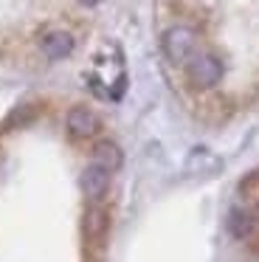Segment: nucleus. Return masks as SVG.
I'll return each mask as SVG.
<instances>
[{"label":"nucleus","mask_w":259,"mask_h":262,"mask_svg":"<svg viewBox=\"0 0 259 262\" xmlns=\"http://www.w3.org/2000/svg\"><path fill=\"white\" fill-rule=\"evenodd\" d=\"M223 59L217 54H208V51H197L195 57L186 62V79L195 91H211L223 82Z\"/></svg>","instance_id":"obj_1"},{"label":"nucleus","mask_w":259,"mask_h":262,"mask_svg":"<svg viewBox=\"0 0 259 262\" xmlns=\"http://www.w3.org/2000/svg\"><path fill=\"white\" fill-rule=\"evenodd\" d=\"M161 46L172 65H186L197 54V31L191 26H172L163 31Z\"/></svg>","instance_id":"obj_2"},{"label":"nucleus","mask_w":259,"mask_h":262,"mask_svg":"<svg viewBox=\"0 0 259 262\" xmlns=\"http://www.w3.org/2000/svg\"><path fill=\"white\" fill-rule=\"evenodd\" d=\"M101 121L99 116L93 113L90 107H71L65 116V130L68 136L79 138V141H84V138H93L96 133H99Z\"/></svg>","instance_id":"obj_3"},{"label":"nucleus","mask_w":259,"mask_h":262,"mask_svg":"<svg viewBox=\"0 0 259 262\" xmlns=\"http://www.w3.org/2000/svg\"><path fill=\"white\" fill-rule=\"evenodd\" d=\"M79 186H82L84 198L93 200V203H99L101 198L107 194V189H110V169H104L101 164H88L82 169V178H79Z\"/></svg>","instance_id":"obj_4"},{"label":"nucleus","mask_w":259,"mask_h":262,"mask_svg":"<svg viewBox=\"0 0 259 262\" xmlns=\"http://www.w3.org/2000/svg\"><path fill=\"white\" fill-rule=\"evenodd\" d=\"M225 228H228V234L234 239L248 243V239H253L259 234V217L248 209H231L228 217H225Z\"/></svg>","instance_id":"obj_5"},{"label":"nucleus","mask_w":259,"mask_h":262,"mask_svg":"<svg viewBox=\"0 0 259 262\" xmlns=\"http://www.w3.org/2000/svg\"><path fill=\"white\" fill-rule=\"evenodd\" d=\"M73 46H76V42H73V37L68 34V31H59V29L45 31V34L39 37V51H42L48 59H65V57H71Z\"/></svg>","instance_id":"obj_6"},{"label":"nucleus","mask_w":259,"mask_h":262,"mask_svg":"<svg viewBox=\"0 0 259 262\" xmlns=\"http://www.w3.org/2000/svg\"><path fill=\"white\" fill-rule=\"evenodd\" d=\"M107 228H110V214H107V209L90 206V209L84 211V220H82L84 239H88V243H99V239H104Z\"/></svg>","instance_id":"obj_7"},{"label":"nucleus","mask_w":259,"mask_h":262,"mask_svg":"<svg viewBox=\"0 0 259 262\" xmlns=\"http://www.w3.org/2000/svg\"><path fill=\"white\" fill-rule=\"evenodd\" d=\"M93 161H96V164H101L104 169H110V172L121 169V164H124L121 147H118L116 141H110V138H104V141H99L93 147Z\"/></svg>","instance_id":"obj_8"},{"label":"nucleus","mask_w":259,"mask_h":262,"mask_svg":"<svg viewBox=\"0 0 259 262\" xmlns=\"http://www.w3.org/2000/svg\"><path fill=\"white\" fill-rule=\"evenodd\" d=\"M186 169H189L191 175H217L220 158H217V155H211L208 149L197 147L195 152L189 155V161H186Z\"/></svg>","instance_id":"obj_9"},{"label":"nucleus","mask_w":259,"mask_h":262,"mask_svg":"<svg viewBox=\"0 0 259 262\" xmlns=\"http://www.w3.org/2000/svg\"><path fill=\"white\" fill-rule=\"evenodd\" d=\"M76 3H79V6H84V9H93L99 0H76Z\"/></svg>","instance_id":"obj_10"},{"label":"nucleus","mask_w":259,"mask_h":262,"mask_svg":"<svg viewBox=\"0 0 259 262\" xmlns=\"http://www.w3.org/2000/svg\"><path fill=\"white\" fill-rule=\"evenodd\" d=\"M256 211H259V203H256Z\"/></svg>","instance_id":"obj_11"}]
</instances>
